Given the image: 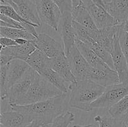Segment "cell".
I'll use <instances>...</instances> for the list:
<instances>
[{
  "instance_id": "obj_1",
  "label": "cell",
  "mask_w": 128,
  "mask_h": 127,
  "mask_svg": "<svg viewBox=\"0 0 128 127\" xmlns=\"http://www.w3.org/2000/svg\"><path fill=\"white\" fill-rule=\"evenodd\" d=\"M68 101L69 93H62L42 102L24 105L11 104L10 107L12 110L22 112L33 121H38L44 127H48L56 117L66 112Z\"/></svg>"
},
{
  "instance_id": "obj_2",
  "label": "cell",
  "mask_w": 128,
  "mask_h": 127,
  "mask_svg": "<svg viewBox=\"0 0 128 127\" xmlns=\"http://www.w3.org/2000/svg\"><path fill=\"white\" fill-rule=\"evenodd\" d=\"M106 87L89 80H77L70 85L68 106L85 112L92 110L90 105L104 92Z\"/></svg>"
},
{
  "instance_id": "obj_3",
  "label": "cell",
  "mask_w": 128,
  "mask_h": 127,
  "mask_svg": "<svg viewBox=\"0 0 128 127\" xmlns=\"http://www.w3.org/2000/svg\"><path fill=\"white\" fill-rule=\"evenodd\" d=\"M62 92L38 73L24 97L15 105H29L46 100L62 94Z\"/></svg>"
},
{
  "instance_id": "obj_4",
  "label": "cell",
  "mask_w": 128,
  "mask_h": 127,
  "mask_svg": "<svg viewBox=\"0 0 128 127\" xmlns=\"http://www.w3.org/2000/svg\"><path fill=\"white\" fill-rule=\"evenodd\" d=\"M128 95V81L106 87L104 92L90 105V108H110Z\"/></svg>"
},
{
  "instance_id": "obj_5",
  "label": "cell",
  "mask_w": 128,
  "mask_h": 127,
  "mask_svg": "<svg viewBox=\"0 0 128 127\" xmlns=\"http://www.w3.org/2000/svg\"><path fill=\"white\" fill-rule=\"evenodd\" d=\"M38 13L42 23L58 31L62 13L52 0H34Z\"/></svg>"
},
{
  "instance_id": "obj_6",
  "label": "cell",
  "mask_w": 128,
  "mask_h": 127,
  "mask_svg": "<svg viewBox=\"0 0 128 127\" xmlns=\"http://www.w3.org/2000/svg\"><path fill=\"white\" fill-rule=\"evenodd\" d=\"M1 4H9L24 19L38 27L41 26V21L39 17L34 0H2Z\"/></svg>"
},
{
  "instance_id": "obj_7",
  "label": "cell",
  "mask_w": 128,
  "mask_h": 127,
  "mask_svg": "<svg viewBox=\"0 0 128 127\" xmlns=\"http://www.w3.org/2000/svg\"><path fill=\"white\" fill-rule=\"evenodd\" d=\"M37 75V72L30 67L24 75L8 90L7 100L10 105L16 104L24 97Z\"/></svg>"
},
{
  "instance_id": "obj_8",
  "label": "cell",
  "mask_w": 128,
  "mask_h": 127,
  "mask_svg": "<svg viewBox=\"0 0 128 127\" xmlns=\"http://www.w3.org/2000/svg\"><path fill=\"white\" fill-rule=\"evenodd\" d=\"M82 5L88 11L98 29L120 24L102 6L96 4L92 0H82Z\"/></svg>"
},
{
  "instance_id": "obj_9",
  "label": "cell",
  "mask_w": 128,
  "mask_h": 127,
  "mask_svg": "<svg viewBox=\"0 0 128 127\" xmlns=\"http://www.w3.org/2000/svg\"><path fill=\"white\" fill-rule=\"evenodd\" d=\"M70 62L71 71L77 80H87L91 66L82 56L75 44L66 55Z\"/></svg>"
},
{
  "instance_id": "obj_10",
  "label": "cell",
  "mask_w": 128,
  "mask_h": 127,
  "mask_svg": "<svg viewBox=\"0 0 128 127\" xmlns=\"http://www.w3.org/2000/svg\"><path fill=\"white\" fill-rule=\"evenodd\" d=\"M37 49L44 54L50 59L54 58L65 53L61 43L45 33L39 34L36 39L31 41Z\"/></svg>"
},
{
  "instance_id": "obj_11",
  "label": "cell",
  "mask_w": 128,
  "mask_h": 127,
  "mask_svg": "<svg viewBox=\"0 0 128 127\" xmlns=\"http://www.w3.org/2000/svg\"><path fill=\"white\" fill-rule=\"evenodd\" d=\"M120 24L93 31L90 30V35L98 44L111 53L116 39L119 37Z\"/></svg>"
},
{
  "instance_id": "obj_12",
  "label": "cell",
  "mask_w": 128,
  "mask_h": 127,
  "mask_svg": "<svg viewBox=\"0 0 128 127\" xmlns=\"http://www.w3.org/2000/svg\"><path fill=\"white\" fill-rule=\"evenodd\" d=\"M87 80L105 87L121 83L118 72L110 67L103 68L91 67Z\"/></svg>"
},
{
  "instance_id": "obj_13",
  "label": "cell",
  "mask_w": 128,
  "mask_h": 127,
  "mask_svg": "<svg viewBox=\"0 0 128 127\" xmlns=\"http://www.w3.org/2000/svg\"><path fill=\"white\" fill-rule=\"evenodd\" d=\"M72 22L73 20L71 12L66 11L62 13L60 26L66 56L68 55L71 49L75 45L76 36Z\"/></svg>"
},
{
  "instance_id": "obj_14",
  "label": "cell",
  "mask_w": 128,
  "mask_h": 127,
  "mask_svg": "<svg viewBox=\"0 0 128 127\" xmlns=\"http://www.w3.org/2000/svg\"><path fill=\"white\" fill-rule=\"evenodd\" d=\"M6 66V89L8 92V90L24 75L30 66L26 61L20 59L12 60Z\"/></svg>"
},
{
  "instance_id": "obj_15",
  "label": "cell",
  "mask_w": 128,
  "mask_h": 127,
  "mask_svg": "<svg viewBox=\"0 0 128 127\" xmlns=\"http://www.w3.org/2000/svg\"><path fill=\"white\" fill-rule=\"evenodd\" d=\"M51 67L70 85L76 83L77 79L72 73L68 59L65 53L51 59Z\"/></svg>"
},
{
  "instance_id": "obj_16",
  "label": "cell",
  "mask_w": 128,
  "mask_h": 127,
  "mask_svg": "<svg viewBox=\"0 0 128 127\" xmlns=\"http://www.w3.org/2000/svg\"><path fill=\"white\" fill-rule=\"evenodd\" d=\"M114 70L118 73L121 82L128 81V66L127 61L121 50L119 37L116 39L111 52Z\"/></svg>"
},
{
  "instance_id": "obj_17",
  "label": "cell",
  "mask_w": 128,
  "mask_h": 127,
  "mask_svg": "<svg viewBox=\"0 0 128 127\" xmlns=\"http://www.w3.org/2000/svg\"><path fill=\"white\" fill-rule=\"evenodd\" d=\"M27 115L12 110L1 113V124L5 127H26L32 122Z\"/></svg>"
},
{
  "instance_id": "obj_18",
  "label": "cell",
  "mask_w": 128,
  "mask_h": 127,
  "mask_svg": "<svg viewBox=\"0 0 128 127\" xmlns=\"http://www.w3.org/2000/svg\"><path fill=\"white\" fill-rule=\"evenodd\" d=\"M37 49L32 44L31 41L24 45H17L11 47L1 48L0 54L5 55L11 61L14 59H20L26 61L30 55Z\"/></svg>"
},
{
  "instance_id": "obj_19",
  "label": "cell",
  "mask_w": 128,
  "mask_h": 127,
  "mask_svg": "<svg viewBox=\"0 0 128 127\" xmlns=\"http://www.w3.org/2000/svg\"><path fill=\"white\" fill-rule=\"evenodd\" d=\"M105 9L120 24L128 19V0H111Z\"/></svg>"
},
{
  "instance_id": "obj_20",
  "label": "cell",
  "mask_w": 128,
  "mask_h": 127,
  "mask_svg": "<svg viewBox=\"0 0 128 127\" xmlns=\"http://www.w3.org/2000/svg\"><path fill=\"white\" fill-rule=\"evenodd\" d=\"M76 46L89 64L95 68H103L109 66L87 45L76 38Z\"/></svg>"
},
{
  "instance_id": "obj_21",
  "label": "cell",
  "mask_w": 128,
  "mask_h": 127,
  "mask_svg": "<svg viewBox=\"0 0 128 127\" xmlns=\"http://www.w3.org/2000/svg\"><path fill=\"white\" fill-rule=\"evenodd\" d=\"M0 13L21 23L26 31L34 36L36 37H38L39 34L36 32L35 27H38V26L22 18L11 6L9 4H1Z\"/></svg>"
},
{
  "instance_id": "obj_22",
  "label": "cell",
  "mask_w": 128,
  "mask_h": 127,
  "mask_svg": "<svg viewBox=\"0 0 128 127\" xmlns=\"http://www.w3.org/2000/svg\"><path fill=\"white\" fill-rule=\"evenodd\" d=\"M26 62L28 64L30 67L39 74L46 68L51 67V59L38 49L34 51Z\"/></svg>"
},
{
  "instance_id": "obj_23",
  "label": "cell",
  "mask_w": 128,
  "mask_h": 127,
  "mask_svg": "<svg viewBox=\"0 0 128 127\" xmlns=\"http://www.w3.org/2000/svg\"><path fill=\"white\" fill-rule=\"evenodd\" d=\"M71 14L74 21L84 26L91 31L98 29L90 12L82 4L72 9Z\"/></svg>"
},
{
  "instance_id": "obj_24",
  "label": "cell",
  "mask_w": 128,
  "mask_h": 127,
  "mask_svg": "<svg viewBox=\"0 0 128 127\" xmlns=\"http://www.w3.org/2000/svg\"><path fill=\"white\" fill-rule=\"evenodd\" d=\"M40 75L63 93H68L70 92V84L65 82L51 67L44 70Z\"/></svg>"
},
{
  "instance_id": "obj_25",
  "label": "cell",
  "mask_w": 128,
  "mask_h": 127,
  "mask_svg": "<svg viewBox=\"0 0 128 127\" xmlns=\"http://www.w3.org/2000/svg\"><path fill=\"white\" fill-rule=\"evenodd\" d=\"M0 35L1 37H8L14 40L19 38H23L27 39L28 41H32L36 39L34 36L26 30L1 26L0 27Z\"/></svg>"
},
{
  "instance_id": "obj_26",
  "label": "cell",
  "mask_w": 128,
  "mask_h": 127,
  "mask_svg": "<svg viewBox=\"0 0 128 127\" xmlns=\"http://www.w3.org/2000/svg\"><path fill=\"white\" fill-rule=\"evenodd\" d=\"M128 113V95L108 109V114L117 121L122 120Z\"/></svg>"
},
{
  "instance_id": "obj_27",
  "label": "cell",
  "mask_w": 128,
  "mask_h": 127,
  "mask_svg": "<svg viewBox=\"0 0 128 127\" xmlns=\"http://www.w3.org/2000/svg\"><path fill=\"white\" fill-rule=\"evenodd\" d=\"M72 24H73V27L74 30L76 38L84 43L88 47H90L95 41L90 36V30L85 27L84 26H82L80 24L74 21L72 22Z\"/></svg>"
},
{
  "instance_id": "obj_28",
  "label": "cell",
  "mask_w": 128,
  "mask_h": 127,
  "mask_svg": "<svg viewBox=\"0 0 128 127\" xmlns=\"http://www.w3.org/2000/svg\"><path fill=\"white\" fill-rule=\"evenodd\" d=\"M89 47H90L110 68L114 69L112 56L110 52L105 49L103 47L100 46L96 41H94Z\"/></svg>"
},
{
  "instance_id": "obj_29",
  "label": "cell",
  "mask_w": 128,
  "mask_h": 127,
  "mask_svg": "<svg viewBox=\"0 0 128 127\" xmlns=\"http://www.w3.org/2000/svg\"><path fill=\"white\" fill-rule=\"evenodd\" d=\"M74 114L70 111H66L56 117L51 124L50 127H70L74 122Z\"/></svg>"
},
{
  "instance_id": "obj_30",
  "label": "cell",
  "mask_w": 128,
  "mask_h": 127,
  "mask_svg": "<svg viewBox=\"0 0 128 127\" xmlns=\"http://www.w3.org/2000/svg\"><path fill=\"white\" fill-rule=\"evenodd\" d=\"M119 40L121 50L126 58L128 66V34L124 30L122 23L120 24V31H119Z\"/></svg>"
},
{
  "instance_id": "obj_31",
  "label": "cell",
  "mask_w": 128,
  "mask_h": 127,
  "mask_svg": "<svg viewBox=\"0 0 128 127\" xmlns=\"http://www.w3.org/2000/svg\"><path fill=\"white\" fill-rule=\"evenodd\" d=\"M94 120L99 123V127H116L117 125L118 121L110 114L103 116L97 115L94 117Z\"/></svg>"
},
{
  "instance_id": "obj_32",
  "label": "cell",
  "mask_w": 128,
  "mask_h": 127,
  "mask_svg": "<svg viewBox=\"0 0 128 127\" xmlns=\"http://www.w3.org/2000/svg\"><path fill=\"white\" fill-rule=\"evenodd\" d=\"M6 65L0 66V93L1 100H4L8 98V90L6 89Z\"/></svg>"
},
{
  "instance_id": "obj_33",
  "label": "cell",
  "mask_w": 128,
  "mask_h": 127,
  "mask_svg": "<svg viewBox=\"0 0 128 127\" xmlns=\"http://www.w3.org/2000/svg\"><path fill=\"white\" fill-rule=\"evenodd\" d=\"M0 19H1L0 26L1 27H7L25 30L23 26H22V24L2 14H0Z\"/></svg>"
},
{
  "instance_id": "obj_34",
  "label": "cell",
  "mask_w": 128,
  "mask_h": 127,
  "mask_svg": "<svg viewBox=\"0 0 128 127\" xmlns=\"http://www.w3.org/2000/svg\"><path fill=\"white\" fill-rule=\"evenodd\" d=\"M61 10V13L72 10V4L71 0H52Z\"/></svg>"
},
{
  "instance_id": "obj_35",
  "label": "cell",
  "mask_w": 128,
  "mask_h": 127,
  "mask_svg": "<svg viewBox=\"0 0 128 127\" xmlns=\"http://www.w3.org/2000/svg\"><path fill=\"white\" fill-rule=\"evenodd\" d=\"M0 44H1V48H4V47H11V46H14L18 45L15 40L6 37H1Z\"/></svg>"
},
{
  "instance_id": "obj_36",
  "label": "cell",
  "mask_w": 128,
  "mask_h": 127,
  "mask_svg": "<svg viewBox=\"0 0 128 127\" xmlns=\"http://www.w3.org/2000/svg\"><path fill=\"white\" fill-rule=\"evenodd\" d=\"M26 127H44L42 123L37 120H34Z\"/></svg>"
},
{
  "instance_id": "obj_37",
  "label": "cell",
  "mask_w": 128,
  "mask_h": 127,
  "mask_svg": "<svg viewBox=\"0 0 128 127\" xmlns=\"http://www.w3.org/2000/svg\"><path fill=\"white\" fill-rule=\"evenodd\" d=\"M15 41H16V44L18 45H24L26 43H28L30 41H28L27 39H25L23 38H19L15 39Z\"/></svg>"
},
{
  "instance_id": "obj_38",
  "label": "cell",
  "mask_w": 128,
  "mask_h": 127,
  "mask_svg": "<svg viewBox=\"0 0 128 127\" xmlns=\"http://www.w3.org/2000/svg\"><path fill=\"white\" fill-rule=\"evenodd\" d=\"M72 4V9L82 4V0H71Z\"/></svg>"
},
{
  "instance_id": "obj_39",
  "label": "cell",
  "mask_w": 128,
  "mask_h": 127,
  "mask_svg": "<svg viewBox=\"0 0 128 127\" xmlns=\"http://www.w3.org/2000/svg\"><path fill=\"white\" fill-rule=\"evenodd\" d=\"M92 1L96 4L102 6V7H104L105 8V4L103 0H92Z\"/></svg>"
},
{
  "instance_id": "obj_40",
  "label": "cell",
  "mask_w": 128,
  "mask_h": 127,
  "mask_svg": "<svg viewBox=\"0 0 128 127\" xmlns=\"http://www.w3.org/2000/svg\"><path fill=\"white\" fill-rule=\"evenodd\" d=\"M72 127H98L96 125L94 124H88L86 125H74Z\"/></svg>"
},
{
  "instance_id": "obj_41",
  "label": "cell",
  "mask_w": 128,
  "mask_h": 127,
  "mask_svg": "<svg viewBox=\"0 0 128 127\" xmlns=\"http://www.w3.org/2000/svg\"><path fill=\"white\" fill-rule=\"evenodd\" d=\"M121 121H122V122H123V123L124 124V125L126 126V127H128V113L123 118H122V120Z\"/></svg>"
},
{
  "instance_id": "obj_42",
  "label": "cell",
  "mask_w": 128,
  "mask_h": 127,
  "mask_svg": "<svg viewBox=\"0 0 128 127\" xmlns=\"http://www.w3.org/2000/svg\"><path fill=\"white\" fill-rule=\"evenodd\" d=\"M122 25H123L124 30L127 32L128 34V19L126 20L124 22H123V23H122Z\"/></svg>"
},
{
  "instance_id": "obj_43",
  "label": "cell",
  "mask_w": 128,
  "mask_h": 127,
  "mask_svg": "<svg viewBox=\"0 0 128 127\" xmlns=\"http://www.w3.org/2000/svg\"><path fill=\"white\" fill-rule=\"evenodd\" d=\"M116 127H126V126L124 125L122 121H118Z\"/></svg>"
},
{
  "instance_id": "obj_44",
  "label": "cell",
  "mask_w": 128,
  "mask_h": 127,
  "mask_svg": "<svg viewBox=\"0 0 128 127\" xmlns=\"http://www.w3.org/2000/svg\"><path fill=\"white\" fill-rule=\"evenodd\" d=\"M103 1H104V2L105 4H106L108 3L109 2H110V1H111V0H103Z\"/></svg>"
},
{
  "instance_id": "obj_45",
  "label": "cell",
  "mask_w": 128,
  "mask_h": 127,
  "mask_svg": "<svg viewBox=\"0 0 128 127\" xmlns=\"http://www.w3.org/2000/svg\"><path fill=\"white\" fill-rule=\"evenodd\" d=\"M0 127H4V126H3V125H2L0 124Z\"/></svg>"
},
{
  "instance_id": "obj_46",
  "label": "cell",
  "mask_w": 128,
  "mask_h": 127,
  "mask_svg": "<svg viewBox=\"0 0 128 127\" xmlns=\"http://www.w3.org/2000/svg\"><path fill=\"white\" fill-rule=\"evenodd\" d=\"M0 1H2V0H0Z\"/></svg>"
}]
</instances>
